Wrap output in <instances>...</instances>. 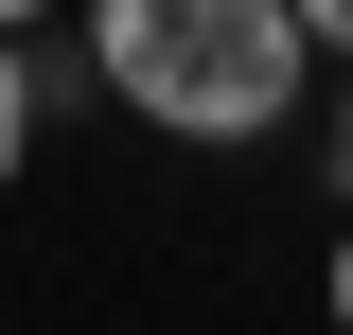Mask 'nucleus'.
Masks as SVG:
<instances>
[{
  "mask_svg": "<svg viewBox=\"0 0 353 335\" xmlns=\"http://www.w3.org/2000/svg\"><path fill=\"white\" fill-rule=\"evenodd\" d=\"M36 18H53V0H0V36H36Z\"/></svg>",
  "mask_w": 353,
  "mask_h": 335,
  "instance_id": "39448f33",
  "label": "nucleus"
},
{
  "mask_svg": "<svg viewBox=\"0 0 353 335\" xmlns=\"http://www.w3.org/2000/svg\"><path fill=\"white\" fill-rule=\"evenodd\" d=\"M283 18H301V36H318V53H353V0H283Z\"/></svg>",
  "mask_w": 353,
  "mask_h": 335,
  "instance_id": "7ed1b4c3",
  "label": "nucleus"
},
{
  "mask_svg": "<svg viewBox=\"0 0 353 335\" xmlns=\"http://www.w3.org/2000/svg\"><path fill=\"white\" fill-rule=\"evenodd\" d=\"M18 159H36V53L0 36V194H18Z\"/></svg>",
  "mask_w": 353,
  "mask_h": 335,
  "instance_id": "f03ea898",
  "label": "nucleus"
},
{
  "mask_svg": "<svg viewBox=\"0 0 353 335\" xmlns=\"http://www.w3.org/2000/svg\"><path fill=\"white\" fill-rule=\"evenodd\" d=\"M88 71H106V106H141L159 141H265L301 106L318 36L283 0H88Z\"/></svg>",
  "mask_w": 353,
  "mask_h": 335,
  "instance_id": "f257e3e1",
  "label": "nucleus"
},
{
  "mask_svg": "<svg viewBox=\"0 0 353 335\" xmlns=\"http://www.w3.org/2000/svg\"><path fill=\"white\" fill-rule=\"evenodd\" d=\"M318 300H336V335H353V230H336V283H318Z\"/></svg>",
  "mask_w": 353,
  "mask_h": 335,
  "instance_id": "20e7f679",
  "label": "nucleus"
},
{
  "mask_svg": "<svg viewBox=\"0 0 353 335\" xmlns=\"http://www.w3.org/2000/svg\"><path fill=\"white\" fill-rule=\"evenodd\" d=\"M336 159H353V88H336Z\"/></svg>",
  "mask_w": 353,
  "mask_h": 335,
  "instance_id": "423d86ee",
  "label": "nucleus"
}]
</instances>
